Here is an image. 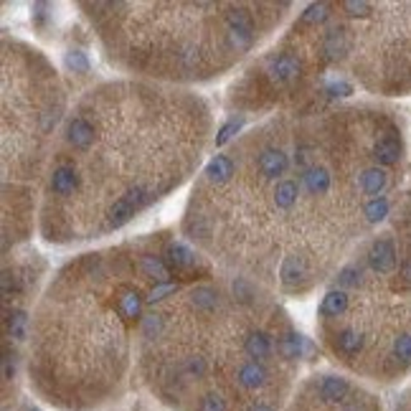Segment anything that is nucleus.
Returning <instances> with one entry per match:
<instances>
[{
	"mask_svg": "<svg viewBox=\"0 0 411 411\" xmlns=\"http://www.w3.org/2000/svg\"><path fill=\"white\" fill-rule=\"evenodd\" d=\"M401 160V130L383 112L353 104L274 112L206 160L181 236L221 272L277 297H305L391 216Z\"/></svg>",
	"mask_w": 411,
	"mask_h": 411,
	"instance_id": "obj_1",
	"label": "nucleus"
},
{
	"mask_svg": "<svg viewBox=\"0 0 411 411\" xmlns=\"http://www.w3.org/2000/svg\"><path fill=\"white\" fill-rule=\"evenodd\" d=\"M213 140V110L193 89L107 79L69 107L38 203L46 244L117 234L183 188Z\"/></svg>",
	"mask_w": 411,
	"mask_h": 411,
	"instance_id": "obj_2",
	"label": "nucleus"
},
{
	"mask_svg": "<svg viewBox=\"0 0 411 411\" xmlns=\"http://www.w3.org/2000/svg\"><path fill=\"white\" fill-rule=\"evenodd\" d=\"M300 366L302 335L277 294L213 265L150 308L135 355L170 411H282Z\"/></svg>",
	"mask_w": 411,
	"mask_h": 411,
	"instance_id": "obj_3",
	"label": "nucleus"
},
{
	"mask_svg": "<svg viewBox=\"0 0 411 411\" xmlns=\"http://www.w3.org/2000/svg\"><path fill=\"white\" fill-rule=\"evenodd\" d=\"M208 267L170 231L84 251L56 269L31 310L23 366L59 411H94L122 394L147 312Z\"/></svg>",
	"mask_w": 411,
	"mask_h": 411,
	"instance_id": "obj_4",
	"label": "nucleus"
},
{
	"mask_svg": "<svg viewBox=\"0 0 411 411\" xmlns=\"http://www.w3.org/2000/svg\"><path fill=\"white\" fill-rule=\"evenodd\" d=\"M294 3H79L104 59L130 79L191 89L226 76L272 38Z\"/></svg>",
	"mask_w": 411,
	"mask_h": 411,
	"instance_id": "obj_5",
	"label": "nucleus"
},
{
	"mask_svg": "<svg viewBox=\"0 0 411 411\" xmlns=\"http://www.w3.org/2000/svg\"><path fill=\"white\" fill-rule=\"evenodd\" d=\"M0 64L3 254L8 257L38 226L46 168L69 107L59 69L41 49L3 33Z\"/></svg>",
	"mask_w": 411,
	"mask_h": 411,
	"instance_id": "obj_6",
	"label": "nucleus"
},
{
	"mask_svg": "<svg viewBox=\"0 0 411 411\" xmlns=\"http://www.w3.org/2000/svg\"><path fill=\"white\" fill-rule=\"evenodd\" d=\"M396 239L378 234L328 282L317 335L333 360L358 376L394 378L411 368V312L391 297L404 285Z\"/></svg>",
	"mask_w": 411,
	"mask_h": 411,
	"instance_id": "obj_7",
	"label": "nucleus"
},
{
	"mask_svg": "<svg viewBox=\"0 0 411 411\" xmlns=\"http://www.w3.org/2000/svg\"><path fill=\"white\" fill-rule=\"evenodd\" d=\"M282 411H381V406L348 376L312 374L297 383Z\"/></svg>",
	"mask_w": 411,
	"mask_h": 411,
	"instance_id": "obj_8",
	"label": "nucleus"
}]
</instances>
